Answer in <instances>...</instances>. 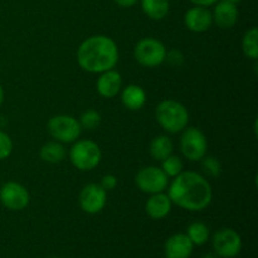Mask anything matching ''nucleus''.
<instances>
[{
  "instance_id": "obj_27",
  "label": "nucleus",
  "mask_w": 258,
  "mask_h": 258,
  "mask_svg": "<svg viewBox=\"0 0 258 258\" xmlns=\"http://www.w3.org/2000/svg\"><path fill=\"white\" fill-rule=\"evenodd\" d=\"M165 60H168L171 66H175V67H179V66L183 64L184 62V55L180 50L178 49H171L166 53Z\"/></svg>"
},
{
  "instance_id": "obj_13",
  "label": "nucleus",
  "mask_w": 258,
  "mask_h": 258,
  "mask_svg": "<svg viewBox=\"0 0 258 258\" xmlns=\"http://www.w3.org/2000/svg\"><path fill=\"white\" fill-rule=\"evenodd\" d=\"M213 23L221 29H231L238 22V8L236 4L219 0L214 4V10L212 12Z\"/></svg>"
},
{
  "instance_id": "obj_2",
  "label": "nucleus",
  "mask_w": 258,
  "mask_h": 258,
  "mask_svg": "<svg viewBox=\"0 0 258 258\" xmlns=\"http://www.w3.org/2000/svg\"><path fill=\"white\" fill-rule=\"evenodd\" d=\"M77 62L83 71L95 75L113 70L118 62L117 44L107 35H92L77 48Z\"/></svg>"
},
{
  "instance_id": "obj_28",
  "label": "nucleus",
  "mask_w": 258,
  "mask_h": 258,
  "mask_svg": "<svg viewBox=\"0 0 258 258\" xmlns=\"http://www.w3.org/2000/svg\"><path fill=\"white\" fill-rule=\"evenodd\" d=\"M100 185L105 189L106 191H111L117 186V176L113 175V174H107L102 178Z\"/></svg>"
},
{
  "instance_id": "obj_6",
  "label": "nucleus",
  "mask_w": 258,
  "mask_h": 258,
  "mask_svg": "<svg viewBox=\"0 0 258 258\" xmlns=\"http://www.w3.org/2000/svg\"><path fill=\"white\" fill-rule=\"evenodd\" d=\"M48 133L55 141L73 144L78 140L82 127L76 117L71 115H55L48 121Z\"/></svg>"
},
{
  "instance_id": "obj_31",
  "label": "nucleus",
  "mask_w": 258,
  "mask_h": 258,
  "mask_svg": "<svg viewBox=\"0 0 258 258\" xmlns=\"http://www.w3.org/2000/svg\"><path fill=\"white\" fill-rule=\"evenodd\" d=\"M3 102H4V88L0 85V106H2Z\"/></svg>"
},
{
  "instance_id": "obj_23",
  "label": "nucleus",
  "mask_w": 258,
  "mask_h": 258,
  "mask_svg": "<svg viewBox=\"0 0 258 258\" xmlns=\"http://www.w3.org/2000/svg\"><path fill=\"white\" fill-rule=\"evenodd\" d=\"M161 169L168 175V178H175L176 175H179L183 171L184 165L179 156L171 154L170 156H168V158L161 161Z\"/></svg>"
},
{
  "instance_id": "obj_21",
  "label": "nucleus",
  "mask_w": 258,
  "mask_h": 258,
  "mask_svg": "<svg viewBox=\"0 0 258 258\" xmlns=\"http://www.w3.org/2000/svg\"><path fill=\"white\" fill-rule=\"evenodd\" d=\"M242 50L249 59L257 60L258 58V29L256 27L247 30L242 39Z\"/></svg>"
},
{
  "instance_id": "obj_3",
  "label": "nucleus",
  "mask_w": 258,
  "mask_h": 258,
  "mask_svg": "<svg viewBox=\"0 0 258 258\" xmlns=\"http://www.w3.org/2000/svg\"><path fill=\"white\" fill-rule=\"evenodd\" d=\"M155 118L164 131L179 134L188 127L189 111L179 101L164 100L156 106Z\"/></svg>"
},
{
  "instance_id": "obj_10",
  "label": "nucleus",
  "mask_w": 258,
  "mask_h": 258,
  "mask_svg": "<svg viewBox=\"0 0 258 258\" xmlns=\"http://www.w3.org/2000/svg\"><path fill=\"white\" fill-rule=\"evenodd\" d=\"M213 248L217 256L233 258L241 252V236L232 228H222L213 237Z\"/></svg>"
},
{
  "instance_id": "obj_29",
  "label": "nucleus",
  "mask_w": 258,
  "mask_h": 258,
  "mask_svg": "<svg viewBox=\"0 0 258 258\" xmlns=\"http://www.w3.org/2000/svg\"><path fill=\"white\" fill-rule=\"evenodd\" d=\"M191 4L197 5V7H204V8H208L214 5L216 3H218L219 0H189Z\"/></svg>"
},
{
  "instance_id": "obj_9",
  "label": "nucleus",
  "mask_w": 258,
  "mask_h": 258,
  "mask_svg": "<svg viewBox=\"0 0 258 258\" xmlns=\"http://www.w3.org/2000/svg\"><path fill=\"white\" fill-rule=\"evenodd\" d=\"M0 203L7 209L19 212L30 203V194L24 185L17 181H7L0 188Z\"/></svg>"
},
{
  "instance_id": "obj_33",
  "label": "nucleus",
  "mask_w": 258,
  "mask_h": 258,
  "mask_svg": "<svg viewBox=\"0 0 258 258\" xmlns=\"http://www.w3.org/2000/svg\"><path fill=\"white\" fill-rule=\"evenodd\" d=\"M203 258H216V256H213V254L209 253V254H206V256H204Z\"/></svg>"
},
{
  "instance_id": "obj_24",
  "label": "nucleus",
  "mask_w": 258,
  "mask_h": 258,
  "mask_svg": "<svg viewBox=\"0 0 258 258\" xmlns=\"http://www.w3.org/2000/svg\"><path fill=\"white\" fill-rule=\"evenodd\" d=\"M101 120L102 118H101L100 112H97L96 110H87L81 115V117L78 118V122H80L82 130L85 128V130L92 131L100 126Z\"/></svg>"
},
{
  "instance_id": "obj_5",
  "label": "nucleus",
  "mask_w": 258,
  "mask_h": 258,
  "mask_svg": "<svg viewBox=\"0 0 258 258\" xmlns=\"http://www.w3.org/2000/svg\"><path fill=\"white\" fill-rule=\"evenodd\" d=\"M168 49L163 42L155 38H143L134 48V58L140 66L154 68L165 62Z\"/></svg>"
},
{
  "instance_id": "obj_16",
  "label": "nucleus",
  "mask_w": 258,
  "mask_h": 258,
  "mask_svg": "<svg viewBox=\"0 0 258 258\" xmlns=\"http://www.w3.org/2000/svg\"><path fill=\"white\" fill-rule=\"evenodd\" d=\"M171 207H173V203H171L168 193L161 191V193L151 194L149 197L145 204V211L150 218L159 221V219H164L169 216V213L171 212Z\"/></svg>"
},
{
  "instance_id": "obj_12",
  "label": "nucleus",
  "mask_w": 258,
  "mask_h": 258,
  "mask_svg": "<svg viewBox=\"0 0 258 258\" xmlns=\"http://www.w3.org/2000/svg\"><path fill=\"white\" fill-rule=\"evenodd\" d=\"M213 24L212 12L208 8L194 5L184 14V25L193 33H204L211 29Z\"/></svg>"
},
{
  "instance_id": "obj_1",
  "label": "nucleus",
  "mask_w": 258,
  "mask_h": 258,
  "mask_svg": "<svg viewBox=\"0 0 258 258\" xmlns=\"http://www.w3.org/2000/svg\"><path fill=\"white\" fill-rule=\"evenodd\" d=\"M171 203L189 212H202L213 199V190L208 179L197 171H181L168 185Z\"/></svg>"
},
{
  "instance_id": "obj_19",
  "label": "nucleus",
  "mask_w": 258,
  "mask_h": 258,
  "mask_svg": "<svg viewBox=\"0 0 258 258\" xmlns=\"http://www.w3.org/2000/svg\"><path fill=\"white\" fill-rule=\"evenodd\" d=\"M143 12L153 20H163L170 10L169 0H140Z\"/></svg>"
},
{
  "instance_id": "obj_7",
  "label": "nucleus",
  "mask_w": 258,
  "mask_h": 258,
  "mask_svg": "<svg viewBox=\"0 0 258 258\" xmlns=\"http://www.w3.org/2000/svg\"><path fill=\"white\" fill-rule=\"evenodd\" d=\"M180 150L189 161H201L208 151V140L198 127H185L181 131Z\"/></svg>"
},
{
  "instance_id": "obj_11",
  "label": "nucleus",
  "mask_w": 258,
  "mask_h": 258,
  "mask_svg": "<svg viewBox=\"0 0 258 258\" xmlns=\"http://www.w3.org/2000/svg\"><path fill=\"white\" fill-rule=\"evenodd\" d=\"M80 207L85 213L97 214L102 211L107 203V191L97 183L85 185L78 197Z\"/></svg>"
},
{
  "instance_id": "obj_14",
  "label": "nucleus",
  "mask_w": 258,
  "mask_h": 258,
  "mask_svg": "<svg viewBox=\"0 0 258 258\" xmlns=\"http://www.w3.org/2000/svg\"><path fill=\"white\" fill-rule=\"evenodd\" d=\"M96 90L98 95L105 98L116 97L122 90V77L120 72L113 68V70L100 73V77L96 82Z\"/></svg>"
},
{
  "instance_id": "obj_20",
  "label": "nucleus",
  "mask_w": 258,
  "mask_h": 258,
  "mask_svg": "<svg viewBox=\"0 0 258 258\" xmlns=\"http://www.w3.org/2000/svg\"><path fill=\"white\" fill-rule=\"evenodd\" d=\"M67 155L64 144L58 141H49L40 148L39 156L43 161L49 164H58L63 161Z\"/></svg>"
},
{
  "instance_id": "obj_15",
  "label": "nucleus",
  "mask_w": 258,
  "mask_h": 258,
  "mask_svg": "<svg viewBox=\"0 0 258 258\" xmlns=\"http://www.w3.org/2000/svg\"><path fill=\"white\" fill-rule=\"evenodd\" d=\"M193 247L194 244L186 234L176 233L169 237L164 251L166 258H189L193 252Z\"/></svg>"
},
{
  "instance_id": "obj_30",
  "label": "nucleus",
  "mask_w": 258,
  "mask_h": 258,
  "mask_svg": "<svg viewBox=\"0 0 258 258\" xmlns=\"http://www.w3.org/2000/svg\"><path fill=\"white\" fill-rule=\"evenodd\" d=\"M118 7L121 8H131L134 7L135 4H138L140 0H113Z\"/></svg>"
},
{
  "instance_id": "obj_32",
  "label": "nucleus",
  "mask_w": 258,
  "mask_h": 258,
  "mask_svg": "<svg viewBox=\"0 0 258 258\" xmlns=\"http://www.w3.org/2000/svg\"><path fill=\"white\" fill-rule=\"evenodd\" d=\"M226 2H228V3H232V4H238L239 2H241V0H226Z\"/></svg>"
},
{
  "instance_id": "obj_17",
  "label": "nucleus",
  "mask_w": 258,
  "mask_h": 258,
  "mask_svg": "<svg viewBox=\"0 0 258 258\" xmlns=\"http://www.w3.org/2000/svg\"><path fill=\"white\" fill-rule=\"evenodd\" d=\"M121 102L125 108L130 111H138L146 103V92L141 86L128 85L121 91Z\"/></svg>"
},
{
  "instance_id": "obj_4",
  "label": "nucleus",
  "mask_w": 258,
  "mask_h": 258,
  "mask_svg": "<svg viewBox=\"0 0 258 258\" xmlns=\"http://www.w3.org/2000/svg\"><path fill=\"white\" fill-rule=\"evenodd\" d=\"M70 160L80 171H91L97 168L102 159V151L97 143L92 140H77L70 149Z\"/></svg>"
},
{
  "instance_id": "obj_26",
  "label": "nucleus",
  "mask_w": 258,
  "mask_h": 258,
  "mask_svg": "<svg viewBox=\"0 0 258 258\" xmlns=\"http://www.w3.org/2000/svg\"><path fill=\"white\" fill-rule=\"evenodd\" d=\"M13 140L7 133L0 130V160H5L13 153Z\"/></svg>"
},
{
  "instance_id": "obj_25",
  "label": "nucleus",
  "mask_w": 258,
  "mask_h": 258,
  "mask_svg": "<svg viewBox=\"0 0 258 258\" xmlns=\"http://www.w3.org/2000/svg\"><path fill=\"white\" fill-rule=\"evenodd\" d=\"M202 169H203L204 173L207 175L212 176V178H217V176L221 175L222 173V164L214 156H204L202 159Z\"/></svg>"
},
{
  "instance_id": "obj_8",
  "label": "nucleus",
  "mask_w": 258,
  "mask_h": 258,
  "mask_svg": "<svg viewBox=\"0 0 258 258\" xmlns=\"http://www.w3.org/2000/svg\"><path fill=\"white\" fill-rule=\"evenodd\" d=\"M135 184L139 190L151 196L165 191L169 185V178L161 168L144 166L135 175Z\"/></svg>"
},
{
  "instance_id": "obj_18",
  "label": "nucleus",
  "mask_w": 258,
  "mask_h": 258,
  "mask_svg": "<svg viewBox=\"0 0 258 258\" xmlns=\"http://www.w3.org/2000/svg\"><path fill=\"white\" fill-rule=\"evenodd\" d=\"M174 151V144L168 135L155 136L150 141L149 153L151 158L156 161H163L168 156H170Z\"/></svg>"
},
{
  "instance_id": "obj_22",
  "label": "nucleus",
  "mask_w": 258,
  "mask_h": 258,
  "mask_svg": "<svg viewBox=\"0 0 258 258\" xmlns=\"http://www.w3.org/2000/svg\"><path fill=\"white\" fill-rule=\"evenodd\" d=\"M186 236L191 241L193 244H202L206 243L209 238V228L203 222H193L186 229Z\"/></svg>"
}]
</instances>
